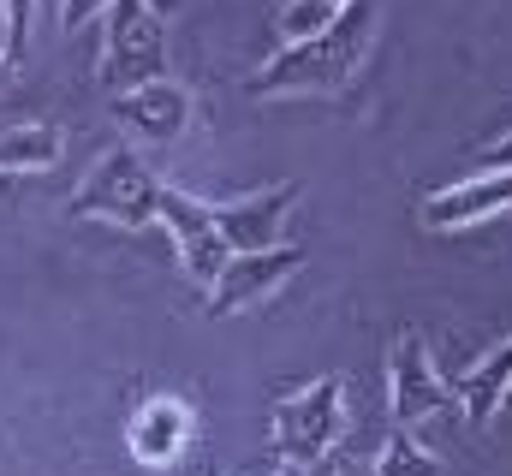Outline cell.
Returning a JSON list of instances; mask_svg holds the SVG:
<instances>
[{"mask_svg": "<svg viewBox=\"0 0 512 476\" xmlns=\"http://www.w3.org/2000/svg\"><path fill=\"white\" fill-rule=\"evenodd\" d=\"M370 36H376V6L352 0L328 30L274 48V60L256 66L251 96H268V102H280V96H340L358 78V66H364Z\"/></svg>", "mask_w": 512, "mask_h": 476, "instance_id": "cell-1", "label": "cell"}, {"mask_svg": "<svg viewBox=\"0 0 512 476\" xmlns=\"http://www.w3.org/2000/svg\"><path fill=\"white\" fill-rule=\"evenodd\" d=\"M155 191H161V179L149 173V161L137 149H108L90 167V179L78 185V197L66 203V215L72 221H114L126 233H143V227L161 221L155 215Z\"/></svg>", "mask_w": 512, "mask_h": 476, "instance_id": "cell-2", "label": "cell"}, {"mask_svg": "<svg viewBox=\"0 0 512 476\" xmlns=\"http://www.w3.org/2000/svg\"><path fill=\"white\" fill-rule=\"evenodd\" d=\"M268 423H274V453H280L286 465L310 471V465H322V459L340 447V435H346V393H340L334 375H322L316 387L280 399Z\"/></svg>", "mask_w": 512, "mask_h": 476, "instance_id": "cell-3", "label": "cell"}, {"mask_svg": "<svg viewBox=\"0 0 512 476\" xmlns=\"http://www.w3.org/2000/svg\"><path fill=\"white\" fill-rule=\"evenodd\" d=\"M167 18H155L143 0H108V54H102V84L108 96H126L137 84L167 78Z\"/></svg>", "mask_w": 512, "mask_h": 476, "instance_id": "cell-4", "label": "cell"}, {"mask_svg": "<svg viewBox=\"0 0 512 476\" xmlns=\"http://www.w3.org/2000/svg\"><path fill=\"white\" fill-rule=\"evenodd\" d=\"M155 215H161V227L179 244L185 274H191L197 286H215V274H221L227 256H233L227 238H221V227H215V209L197 203V197H185V191H173V185H161V191H155Z\"/></svg>", "mask_w": 512, "mask_h": 476, "instance_id": "cell-5", "label": "cell"}, {"mask_svg": "<svg viewBox=\"0 0 512 476\" xmlns=\"http://www.w3.org/2000/svg\"><path fill=\"white\" fill-rule=\"evenodd\" d=\"M304 268V250L298 244H268V250H233L227 268L215 274V292H209V316H233V310H251L262 304L280 280H292Z\"/></svg>", "mask_w": 512, "mask_h": 476, "instance_id": "cell-6", "label": "cell"}, {"mask_svg": "<svg viewBox=\"0 0 512 476\" xmlns=\"http://www.w3.org/2000/svg\"><path fill=\"white\" fill-rule=\"evenodd\" d=\"M387 375H393V387H387V399H393V423H405V429L423 423V417H435V411H447V405H459V387L435 375V363H429V352H423L417 334H399Z\"/></svg>", "mask_w": 512, "mask_h": 476, "instance_id": "cell-7", "label": "cell"}, {"mask_svg": "<svg viewBox=\"0 0 512 476\" xmlns=\"http://www.w3.org/2000/svg\"><path fill=\"white\" fill-rule=\"evenodd\" d=\"M114 119L126 125L137 143H179L191 131V90L173 78L137 84L126 96H114Z\"/></svg>", "mask_w": 512, "mask_h": 476, "instance_id": "cell-8", "label": "cell"}, {"mask_svg": "<svg viewBox=\"0 0 512 476\" xmlns=\"http://www.w3.org/2000/svg\"><path fill=\"white\" fill-rule=\"evenodd\" d=\"M512 209V173H477V179H465V185H447V191H435L429 203H423V227L429 233H465V227H477V221H495V215H507Z\"/></svg>", "mask_w": 512, "mask_h": 476, "instance_id": "cell-9", "label": "cell"}, {"mask_svg": "<svg viewBox=\"0 0 512 476\" xmlns=\"http://www.w3.org/2000/svg\"><path fill=\"white\" fill-rule=\"evenodd\" d=\"M292 203H298V185H274L245 203H221L215 227L227 238V250H268V244H280V221L292 215Z\"/></svg>", "mask_w": 512, "mask_h": 476, "instance_id": "cell-10", "label": "cell"}, {"mask_svg": "<svg viewBox=\"0 0 512 476\" xmlns=\"http://www.w3.org/2000/svg\"><path fill=\"white\" fill-rule=\"evenodd\" d=\"M185 441H191V411H185L179 399H149V405H137V417H131V459H137V465L161 471V465H173V459L185 453Z\"/></svg>", "mask_w": 512, "mask_h": 476, "instance_id": "cell-11", "label": "cell"}, {"mask_svg": "<svg viewBox=\"0 0 512 476\" xmlns=\"http://www.w3.org/2000/svg\"><path fill=\"white\" fill-rule=\"evenodd\" d=\"M453 387H459V411H465V423H471V429H489V423L501 417L507 393H512V340H501L489 357H477Z\"/></svg>", "mask_w": 512, "mask_h": 476, "instance_id": "cell-12", "label": "cell"}, {"mask_svg": "<svg viewBox=\"0 0 512 476\" xmlns=\"http://www.w3.org/2000/svg\"><path fill=\"white\" fill-rule=\"evenodd\" d=\"M60 161V131L54 125H0V167L6 173H36Z\"/></svg>", "mask_w": 512, "mask_h": 476, "instance_id": "cell-13", "label": "cell"}, {"mask_svg": "<svg viewBox=\"0 0 512 476\" xmlns=\"http://www.w3.org/2000/svg\"><path fill=\"white\" fill-rule=\"evenodd\" d=\"M376 476H441V465H435V459L411 441V429H405V423H393L382 459H376Z\"/></svg>", "mask_w": 512, "mask_h": 476, "instance_id": "cell-14", "label": "cell"}, {"mask_svg": "<svg viewBox=\"0 0 512 476\" xmlns=\"http://www.w3.org/2000/svg\"><path fill=\"white\" fill-rule=\"evenodd\" d=\"M346 6H352V0H286V12H280V36H286V42L316 36V30H328Z\"/></svg>", "mask_w": 512, "mask_h": 476, "instance_id": "cell-15", "label": "cell"}, {"mask_svg": "<svg viewBox=\"0 0 512 476\" xmlns=\"http://www.w3.org/2000/svg\"><path fill=\"white\" fill-rule=\"evenodd\" d=\"M96 12H108V0H66V6H60V24H66V30H84Z\"/></svg>", "mask_w": 512, "mask_h": 476, "instance_id": "cell-16", "label": "cell"}, {"mask_svg": "<svg viewBox=\"0 0 512 476\" xmlns=\"http://www.w3.org/2000/svg\"><path fill=\"white\" fill-rule=\"evenodd\" d=\"M30 6H36V0H6V24H12V48H24V36H30Z\"/></svg>", "mask_w": 512, "mask_h": 476, "instance_id": "cell-17", "label": "cell"}, {"mask_svg": "<svg viewBox=\"0 0 512 476\" xmlns=\"http://www.w3.org/2000/svg\"><path fill=\"white\" fill-rule=\"evenodd\" d=\"M495 167H501V173H512V131L495 143V149H483V173H495Z\"/></svg>", "mask_w": 512, "mask_h": 476, "instance_id": "cell-18", "label": "cell"}, {"mask_svg": "<svg viewBox=\"0 0 512 476\" xmlns=\"http://www.w3.org/2000/svg\"><path fill=\"white\" fill-rule=\"evenodd\" d=\"M12 54V24H6V0H0V60Z\"/></svg>", "mask_w": 512, "mask_h": 476, "instance_id": "cell-19", "label": "cell"}, {"mask_svg": "<svg viewBox=\"0 0 512 476\" xmlns=\"http://www.w3.org/2000/svg\"><path fill=\"white\" fill-rule=\"evenodd\" d=\"M143 6H149L155 18H173V12H179V0H143Z\"/></svg>", "mask_w": 512, "mask_h": 476, "instance_id": "cell-20", "label": "cell"}, {"mask_svg": "<svg viewBox=\"0 0 512 476\" xmlns=\"http://www.w3.org/2000/svg\"><path fill=\"white\" fill-rule=\"evenodd\" d=\"M12 78H18V66H12V60H0V90H12Z\"/></svg>", "mask_w": 512, "mask_h": 476, "instance_id": "cell-21", "label": "cell"}, {"mask_svg": "<svg viewBox=\"0 0 512 476\" xmlns=\"http://www.w3.org/2000/svg\"><path fill=\"white\" fill-rule=\"evenodd\" d=\"M340 476H376V465H346Z\"/></svg>", "mask_w": 512, "mask_h": 476, "instance_id": "cell-22", "label": "cell"}, {"mask_svg": "<svg viewBox=\"0 0 512 476\" xmlns=\"http://www.w3.org/2000/svg\"><path fill=\"white\" fill-rule=\"evenodd\" d=\"M280 476H304V471H298V465H286V471H280Z\"/></svg>", "mask_w": 512, "mask_h": 476, "instance_id": "cell-23", "label": "cell"}]
</instances>
